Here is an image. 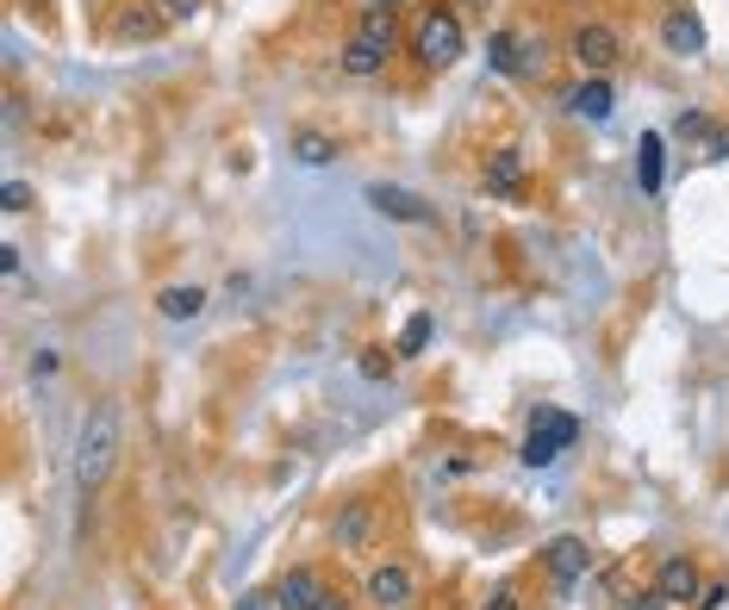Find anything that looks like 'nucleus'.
<instances>
[{"mask_svg": "<svg viewBox=\"0 0 729 610\" xmlns=\"http://www.w3.org/2000/svg\"><path fill=\"white\" fill-rule=\"evenodd\" d=\"M318 592H324V579H318L312 567H287L281 586H274V604H281V610H312Z\"/></svg>", "mask_w": 729, "mask_h": 610, "instance_id": "15", "label": "nucleus"}, {"mask_svg": "<svg viewBox=\"0 0 729 610\" xmlns=\"http://www.w3.org/2000/svg\"><path fill=\"white\" fill-rule=\"evenodd\" d=\"M412 57H418V69H430V76H443V69H456L461 57H468V26H461V13L449 7V0H425L418 32H412Z\"/></svg>", "mask_w": 729, "mask_h": 610, "instance_id": "3", "label": "nucleus"}, {"mask_svg": "<svg viewBox=\"0 0 729 610\" xmlns=\"http://www.w3.org/2000/svg\"><path fill=\"white\" fill-rule=\"evenodd\" d=\"M243 610H262V598H243Z\"/></svg>", "mask_w": 729, "mask_h": 610, "instance_id": "33", "label": "nucleus"}, {"mask_svg": "<svg viewBox=\"0 0 729 610\" xmlns=\"http://www.w3.org/2000/svg\"><path fill=\"white\" fill-rule=\"evenodd\" d=\"M162 13H169V26H193V19L207 13V0H157Z\"/></svg>", "mask_w": 729, "mask_h": 610, "instance_id": "25", "label": "nucleus"}, {"mask_svg": "<svg viewBox=\"0 0 729 610\" xmlns=\"http://www.w3.org/2000/svg\"><path fill=\"white\" fill-rule=\"evenodd\" d=\"M568 57L580 63V76H611V69L623 63V38H618V26H605V19H587V26H573Z\"/></svg>", "mask_w": 729, "mask_h": 610, "instance_id": "4", "label": "nucleus"}, {"mask_svg": "<svg viewBox=\"0 0 729 610\" xmlns=\"http://www.w3.org/2000/svg\"><path fill=\"white\" fill-rule=\"evenodd\" d=\"M530 430H537V437H549L556 449H573V442H580V418H573V411H561V406H537V411H530Z\"/></svg>", "mask_w": 729, "mask_h": 610, "instance_id": "17", "label": "nucleus"}, {"mask_svg": "<svg viewBox=\"0 0 729 610\" xmlns=\"http://www.w3.org/2000/svg\"><path fill=\"white\" fill-rule=\"evenodd\" d=\"M368 604L375 610H412L418 604V579L406 561H381L368 573Z\"/></svg>", "mask_w": 729, "mask_h": 610, "instance_id": "6", "label": "nucleus"}, {"mask_svg": "<svg viewBox=\"0 0 729 610\" xmlns=\"http://www.w3.org/2000/svg\"><path fill=\"white\" fill-rule=\"evenodd\" d=\"M518 38L523 32H511V26H492V38H487V63L511 81H518Z\"/></svg>", "mask_w": 729, "mask_h": 610, "instance_id": "20", "label": "nucleus"}, {"mask_svg": "<svg viewBox=\"0 0 729 610\" xmlns=\"http://www.w3.org/2000/svg\"><path fill=\"white\" fill-rule=\"evenodd\" d=\"M312 610H349V598L343 592H331V586H324V592H318V604Z\"/></svg>", "mask_w": 729, "mask_h": 610, "instance_id": "32", "label": "nucleus"}, {"mask_svg": "<svg viewBox=\"0 0 729 610\" xmlns=\"http://www.w3.org/2000/svg\"><path fill=\"white\" fill-rule=\"evenodd\" d=\"M430 337H437V318H430V312H412V318H406V330H399V343H393V361L425 356Z\"/></svg>", "mask_w": 729, "mask_h": 610, "instance_id": "19", "label": "nucleus"}, {"mask_svg": "<svg viewBox=\"0 0 729 610\" xmlns=\"http://www.w3.org/2000/svg\"><path fill=\"white\" fill-rule=\"evenodd\" d=\"M112 468H119V406L100 399V406L81 418V430H76V492L81 499H94L100 486L112 480Z\"/></svg>", "mask_w": 729, "mask_h": 610, "instance_id": "1", "label": "nucleus"}, {"mask_svg": "<svg viewBox=\"0 0 729 610\" xmlns=\"http://www.w3.org/2000/svg\"><path fill=\"white\" fill-rule=\"evenodd\" d=\"M362 374H368V380H387V374H393L387 349H362Z\"/></svg>", "mask_w": 729, "mask_h": 610, "instance_id": "27", "label": "nucleus"}, {"mask_svg": "<svg viewBox=\"0 0 729 610\" xmlns=\"http://www.w3.org/2000/svg\"><path fill=\"white\" fill-rule=\"evenodd\" d=\"M518 461H523V468H556L561 449H556L549 437H537V430H530V437H523V449H518Z\"/></svg>", "mask_w": 729, "mask_h": 610, "instance_id": "22", "label": "nucleus"}, {"mask_svg": "<svg viewBox=\"0 0 729 610\" xmlns=\"http://www.w3.org/2000/svg\"><path fill=\"white\" fill-rule=\"evenodd\" d=\"M711 131H717V126H711V119H705L698 107H686L680 119H673V138H686V143H705Z\"/></svg>", "mask_w": 729, "mask_h": 610, "instance_id": "23", "label": "nucleus"}, {"mask_svg": "<svg viewBox=\"0 0 729 610\" xmlns=\"http://www.w3.org/2000/svg\"><path fill=\"white\" fill-rule=\"evenodd\" d=\"M655 592L667 598V610H692L705 598V573H698L692 554H667L661 573H655Z\"/></svg>", "mask_w": 729, "mask_h": 610, "instance_id": "5", "label": "nucleus"}, {"mask_svg": "<svg viewBox=\"0 0 729 610\" xmlns=\"http://www.w3.org/2000/svg\"><path fill=\"white\" fill-rule=\"evenodd\" d=\"M375 523H381V504L375 499H349L343 511L331 517V542L343 548V554H362V548L375 542Z\"/></svg>", "mask_w": 729, "mask_h": 610, "instance_id": "8", "label": "nucleus"}, {"mask_svg": "<svg viewBox=\"0 0 729 610\" xmlns=\"http://www.w3.org/2000/svg\"><path fill=\"white\" fill-rule=\"evenodd\" d=\"M568 112L573 119H587V126H605V119L618 112V88H611V76H580V88L568 94Z\"/></svg>", "mask_w": 729, "mask_h": 610, "instance_id": "11", "label": "nucleus"}, {"mask_svg": "<svg viewBox=\"0 0 729 610\" xmlns=\"http://www.w3.org/2000/svg\"><path fill=\"white\" fill-rule=\"evenodd\" d=\"M169 32V13H162L157 0L143 7V0H131V7H119V19H112V38L119 44H150V38Z\"/></svg>", "mask_w": 729, "mask_h": 610, "instance_id": "12", "label": "nucleus"}, {"mask_svg": "<svg viewBox=\"0 0 729 610\" xmlns=\"http://www.w3.org/2000/svg\"><path fill=\"white\" fill-rule=\"evenodd\" d=\"M661 44H667V57H705V19H698L692 7H667Z\"/></svg>", "mask_w": 729, "mask_h": 610, "instance_id": "10", "label": "nucleus"}, {"mask_svg": "<svg viewBox=\"0 0 729 610\" xmlns=\"http://www.w3.org/2000/svg\"><path fill=\"white\" fill-rule=\"evenodd\" d=\"M0 274H7V281H19V250H13V243H0Z\"/></svg>", "mask_w": 729, "mask_h": 610, "instance_id": "31", "label": "nucleus"}, {"mask_svg": "<svg viewBox=\"0 0 729 610\" xmlns=\"http://www.w3.org/2000/svg\"><path fill=\"white\" fill-rule=\"evenodd\" d=\"M0 212H32V188H26L19 174H7V181H0Z\"/></svg>", "mask_w": 729, "mask_h": 610, "instance_id": "24", "label": "nucleus"}, {"mask_svg": "<svg viewBox=\"0 0 729 610\" xmlns=\"http://www.w3.org/2000/svg\"><path fill=\"white\" fill-rule=\"evenodd\" d=\"M542 573L556 579V586H573V579L592 573V548L587 536H549L542 542Z\"/></svg>", "mask_w": 729, "mask_h": 610, "instance_id": "7", "label": "nucleus"}, {"mask_svg": "<svg viewBox=\"0 0 729 610\" xmlns=\"http://www.w3.org/2000/svg\"><path fill=\"white\" fill-rule=\"evenodd\" d=\"M393 44H399V7H362L337 63H343V76L368 81V76H381V69L393 63Z\"/></svg>", "mask_w": 729, "mask_h": 610, "instance_id": "2", "label": "nucleus"}, {"mask_svg": "<svg viewBox=\"0 0 729 610\" xmlns=\"http://www.w3.org/2000/svg\"><path fill=\"white\" fill-rule=\"evenodd\" d=\"M157 312L169 318V324H193V318L207 312V287H162Z\"/></svg>", "mask_w": 729, "mask_h": 610, "instance_id": "18", "label": "nucleus"}, {"mask_svg": "<svg viewBox=\"0 0 729 610\" xmlns=\"http://www.w3.org/2000/svg\"><path fill=\"white\" fill-rule=\"evenodd\" d=\"M523 604V592H518V586H492V592H487V604H480V610H518Z\"/></svg>", "mask_w": 729, "mask_h": 610, "instance_id": "26", "label": "nucleus"}, {"mask_svg": "<svg viewBox=\"0 0 729 610\" xmlns=\"http://www.w3.org/2000/svg\"><path fill=\"white\" fill-rule=\"evenodd\" d=\"M661 181H667L661 131H642V138H636V188H642V193H661Z\"/></svg>", "mask_w": 729, "mask_h": 610, "instance_id": "16", "label": "nucleus"}, {"mask_svg": "<svg viewBox=\"0 0 729 610\" xmlns=\"http://www.w3.org/2000/svg\"><path fill=\"white\" fill-rule=\"evenodd\" d=\"M549 69V38H518V81H537Z\"/></svg>", "mask_w": 729, "mask_h": 610, "instance_id": "21", "label": "nucleus"}, {"mask_svg": "<svg viewBox=\"0 0 729 610\" xmlns=\"http://www.w3.org/2000/svg\"><path fill=\"white\" fill-rule=\"evenodd\" d=\"M723 604H729V586L717 579V586H705V598H698L692 610H723Z\"/></svg>", "mask_w": 729, "mask_h": 610, "instance_id": "29", "label": "nucleus"}, {"mask_svg": "<svg viewBox=\"0 0 729 610\" xmlns=\"http://www.w3.org/2000/svg\"><path fill=\"white\" fill-rule=\"evenodd\" d=\"M287 150H293V162H300V169H331V162L343 157V143H337L331 131H312V126L293 131V138H287Z\"/></svg>", "mask_w": 729, "mask_h": 610, "instance_id": "14", "label": "nucleus"}, {"mask_svg": "<svg viewBox=\"0 0 729 610\" xmlns=\"http://www.w3.org/2000/svg\"><path fill=\"white\" fill-rule=\"evenodd\" d=\"M368 7H399V0H368Z\"/></svg>", "mask_w": 729, "mask_h": 610, "instance_id": "34", "label": "nucleus"}, {"mask_svg": "<svg viewBox=\"0 0 729 610\" xmlns=\"http://www.w3.org/2000/svg\"><path fill=\"white\" fill-rule=\"evenodd\" d=\"M57 368H63V356H57V349H38V356H32V380H50Z\"/></svg>", "mask_w": 729, "mask_h": 610, "instance_id": "28", "label": "nucleus"}, {"mask_svg": "<svg viewBox=\"0 0 729 610\" xmlns=\"http://www.w3.org/2000/svg\"><path fill=\"white\" fill-rule=\"evenodd\" d=\"M368 206H375L381 219H393V224H430L437 219L430 200H418L412 188H393V181H375V188H368Z\"/></svg>", "mask_w": 729, "mask_h": 610, "instance_id": "9", "label": "nucleus"}, {"mask_svg": "<svg viewBox=\"0 0 729 610\" xmlns=\"http://www.w3.org/2000/svg\"><path fill=\"white\" fill-rule=\"evenodd\" d=\"M705 162H729V131H711V138H705Z\"/></svg>", "mask_w": 729, "mask_h": 610, "instance_id": "30", "label": "nucleus"}, {"mask_svg": "<svg viewBox=\"0 0 729 610\" xmlns=\"http://www.w3.org/2000/svg\"><path fill=\"white\" fill-rule=\"evenodd\" d=\"M480 188L492 193V200H518L523 193V150H492L487 157V169H480Z\"/></svg>", "mask_w": 729, "mask_h": 610, "instance_id": "13", "label": "nucleus"}]
</instances>
